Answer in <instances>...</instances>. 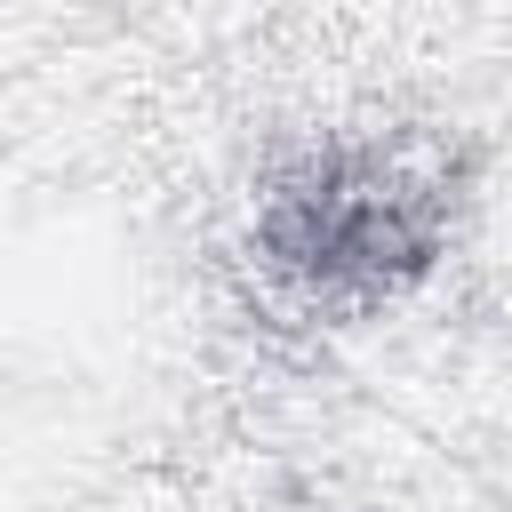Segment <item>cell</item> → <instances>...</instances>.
<instances>
[{
	"label": "cell",
	"instance_id": "1",
	"mask_svg": "<svg viewBox=\"0 0 512 512\" xmlns=\"http://www.w3.org/2000/svg\"><path fill=\"white\" fill-rule=\"evenodd\" d=\"M264 248L280 272H296L320 296H376L400 272L424 264L432 248V200L392 168V160H328L320 176H304L296 192L272 200L264 216Z\"/></svg>",
	"mask_w": 512,
	"mask_h": 512
}]
</instances>
